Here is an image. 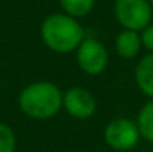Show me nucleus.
Listing matches in <instances>:
<instances>
[{
  "instance_id": "obj_10",
  "label": "nucleus",
  "mask_w": 153,
  "mask_h": 152,
  "mask_svg": "<svg viewBox=\"0 0 153 152\" xmlns=\"http://www.w3.org/2000/svg\"><path fill=\"white\" fill-rule=\"evenodd\" d=\"M62 8L67 12V15L78 18V16H85L91 12L94 0H60Z\"/></svg>"
},
{
  "instance_id": "obj_3",
  "label": "nucleus",
  "mask_w": 153,
  "mask_h": 152,
  "mask_svg": "<svg viewBox=\"0 0 153 152\" xmlns=\"http://www.w3.org/2000/svg\"><path fill=\"white\" fill-rule=\"evenodd\" d=\"M114 13L126 30L140 31L150 25L152 7L147 0H116Z\"/></svg>"
},
{
  "instance_id": "obj_12",
  "label": "nucleus",
  "mask_w": 153,
  "mask_h": 152,
  "mask_svg": "<svg viewBox=\"0 0 153 152\" xmlns=\"http://www.w3.org/2000/svg\"><path fill=\"white\" fill-rule=\"evenodd\" d=\"M142 44L153 52V25H148L142 33Z\"/></svg>"
},
{
  "instance_id": "obj_5",
  "label": "nucleus",
  "mask_w": 153,
  "mask_h": 152,
  "mask_svg": "<svg viewBox=\"0 0 153 152\" xmlns=\"http://www.w3.org/2000/svg\"><path fill=\"white\" fill-rule=\"evenodd\" d=\"M76 61L80 69L88 75H100L108 66V52L100 41L86 38L78 46Z\"/></svg>"
},
{
  "instance_id": "obj_11",
  "label": "nucleus",
  "mask_w": 153,
  "mask_h": 152,
  "mask_svg": "<svg viewBox=\"0 0 153 152\" xmlns=\"http://www.w3.org/2000/svg\"><path fill=\"white\" fill-rule=\"evenodd\" d=\"M15 133L5 123H0V152H15Z\"/></svg>"
},
{
  "instance_id": "obj_4",
  "label": "nucleus",
  "mask_w": 153,
  "mask_h": 152,
  "mask_svg": "<svg viewBox=\"0 0 153 152\" xmlns=\"http://www.w3.org/2000/svg\"><path fill=\"white\" fill-rule=\"evenodd\" d=\"M138 139H140V131H138L137 123L127 118L112 119L104 129V141L114 151L124 152L134 149Z\"/></svg>"
},
{
  "instance_id": "obj_2",
  "label": "nucleus",
  "mask_w": 153,
  "mask_h": 152,
  "mask_svg": "<svg viewBox=\"0 0 153 152\" xmlns=\"http://www.w3.org/2000/svg\"><path fill=\"white\" fill-rule=\"evenodd\" d=\"M41 38L49 49L56 52H70L76 49L83 38V28L70 15H51L41 26Z\"/></svg>"
},
{
  "instance_id": "obj_7",
  "label": "nucleus",
  "mask_w": 153,
  "mask_h": 152,
  "mask_svg": "<svg viewBox=\"0 0 153 152\" xmlns=\"http://www.w3.org/2000/svg\"><path fill=\"white\" fill-rule=\"evenodd\" d=\"M142 38L137 34V31L124 30L116 39V51L124 59H132L140 52Z\"/></svg>"
},
{
  "instance_id": "obj_13",
  "label": "nucleus",
  "mask_w": 153,
  "mask_h": 152,
  "mask_svg": "<svg viewBox=\"0 0 153 152\" xmlns=\"http://www.w3.org/2000/svg\"><path fill=\"white\" fill-rule=\"evenodd\" d=\"M150 2H152V3H153V0H150Z\"/></svg>"
},
{
  "instance_id": "obj_6",
  "label": "nucleus",
  "mask_w": 153,
  "mask_h": 152,
  "mask_svg": "<svg viewBox=\"0 0 153 152\" xmlns=\"http://www.w3.org/2000/svg\"><path fill=\"white\" fill-rule=\"evenodd\" d=\"M64 108L70 116L76 119H86L93 116L94 110H96V101H94V97L86 88L74 87V88L65 92Z\"/></svg>"
},
{
  "instance_id": "obj_8",
  "label": "nucleus",
  "mask_w": 153,
  "mask_h": 152,
  "mask_svg": "<svg viewBox=\"0 0 153 152\" xmlns=\"http://www.w3.org/2000/svg\"><path fill=\"white\" fill-rule=\"evenodd\" d=\"M135 82L145 95L153 98V52L142 57V61L137 64Z\"/></svg>"
},
{
  "instance_id": "obj_9",
  "label": "nucleus",
  "mask_w": 153,
  "mask_h": 152,
  "mask_svg": "<svg viewBox=\"0 0 153 152\" xmlns=\"http://www.w3.org/2000/svg\"><path fill=\"white\" fill-rule=\"evenodd\" d=\"M137 126H138V131H140V136L153 142V100L148 101L140 110Z\"/></svg>"
},
{
  "instance_id": "obj_1",
  "label": "nucleus",
  "mask_w": 153,
  "mask_h": 152,
  "mask_svg": "<svg viewBox=\"0 0 153 152\" xmlns=\"http://www.w3.org/2000/svg\"><path fill=\"white\" fill-rule=\"evenodd\" d=\"M18 105L26 116L47 119L60 111L64 105V95L59 87L51 82H34L21 90Z\"/></svg>"
}]
</instances>
